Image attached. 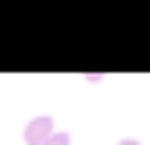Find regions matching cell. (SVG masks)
I'll return each instance as SVG.
<instances>
[{"mask_svg": "<svg viewBox=\"0 0 150 145\" xmlns=\"http://www.w3.org/2000/svg\"><path fill=\"white\" fill-rule=\"evenodd\" d=\"M53 133H57L53 117H37V121H28V125H25V145H45Z\"/></svg>", "mask_w": 150, "mask_h": 145, "instance_id": "cell-1", "label": "cell"}, {"mask_svg": "<svg viewBox=\"0 0 150 145\" xmlns=\"http://www.w3.org/2000/svg\"><path fill=\"white\" fill-rule=\"evenodd\" d=\"M45 145H73V137H69V133H53Z\"/></svg>", "mask_w": 150, "mask_h": 145, "instance_id": "cell-2", "label": "cell"}, {"mask_svg": "<svg viewBox=\"0 0 150 145\" xmlns=\"http://www.w3.org/2000/svg\"><path fill=\"white\" fill-rule=\"evenodd\" d=\"M118 145H142V141H134V137H122V141H118Z\"/></svg>", "mask_w": 150, "mask_h": 145, "instance_id": "cell-3", "label": "cell"}]
</instances>
